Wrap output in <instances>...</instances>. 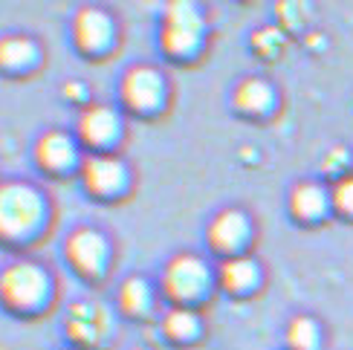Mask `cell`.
I'll list each match as a JSON object with an SVG mask.
<instances>
[{
	"label": "cell",
	"mask_w": 353,
	"mask_h": 350,
	"mask_svg": "<svg viewBox=\"0 0 353 350\" xmlns=\"http://www.w3.org/2000/svg\"><path fill=\"white\" fill-rule=\"evenodd\" d=\"M43 217V197L26 183L0 185V238H26Z\"/></svg>",
	"instance_id": "obj_1"
},
{
	"label": "cell",
	"mask_w": 353,
	"mask_h": 350,
	"mask_svg": "<svg viewBox=\"0 0 353 350\" xmlns=\"http://www.w3.org/2000/svg\"><path fill=\"white\" fill-rule=\"evenodd\" d=\"M50 293V275L32 260H18L0 272V298L14 310H32Z\"/></svg>",
	"instance_id": "obj_2"
},
{
	"label": "cell",
	"mask_w": 353,
	"mask_h": 350,
	"mask_svg": "<svg viewBox=\"0 0 353 350\" xmlns=\"http://www.w3.org/2000/svg\"><path fill=\"white\" fill-rule=\"evenodd\" d=\"M203 35V18L197 6L191 3H171L165 12V26H163V47L171 55H185L197 50Z\"/></svg>",
	"instance_id": "obj_3"
},
{
	"label": "cell",
	"mask_w": 353,
	"mask_h": 350,
	"mask_svg": "<svg viewBox=\"0 0 353 350\" xmlns=\"http://www.w3.org/2000/svg\"><path fill=\"white\" fill-rule=\"evenodd\" d=\"M209 284V267L194 255L174 258L165 269V287L174 298H194Z\"/></svg>",
	"instance_id": "obj_4"
},
{
	"label": "cell",
	"mask_w": 353,
	"mask_h": 350,
	"mask_svg": "<svg viewBox=\"0 0 353 350\" xmlns=\"http://www.w3.org/2000/svg\"><path fill=\"white\" fill-rule=\"evenodd\" d=\"M67 258L79 272L96 275L108 260V240L96 229H79L67 240Z\"/></svg>",
	"instance_id": "obj_5"
},
{
	"label": "cell",
	"mask_w": 353,
	"mask_h": 350,
	"mask_svg": "<svg viewBox=\"0 0 353 350\" xmlns=\"http://www.w3.org/2000/svg\"><path fill=\"white\" fill-rule=\"evenodd\" d=\"M122 96L130 107L137 110H151L163 99V79L151 67H134L122 81Z\"/></svg>",
	"instance_id": "obj_6"
},
{
	"label": "cell",
	"mask_w": 353,
	"mask_h": 350,
	"mask_svg": "<svg viewBox=\"0 0 353 350\" xmlns=\"http://www.w3.org/2000/svg\"><path fill=\"white\" fill-rule=\"evenodd\" d=\"M110 32H113L110 18L101 9H96V6L79 9L76 21H72V38H76V43L84 52L101 50L110 41Z\"/></svg>",
	"instance_id": "obj_7"
},
{
	"label": "cell",
	"mask_w": 353,
	"mask_h": 350,
	"mask_svg": "<svg viewBox=\"0 0 353 350\" xmlns=\"http://www.w3.org/2000/svg\"><path fill=\"white\" fill-rule=\"evenodd\" d=\"M84 185L96 194H113L125 185V165L113 156H90L81 168Z\"/></svg>",
	"instance_id": "obj_8"
},
{
	"label": "cell",
	"mask_w": 353,
	"mask_h": 350,
	"mask_svg": "<svg viewBox=\"0 0 353 350\" xmlns=\"http://www.w3.org/2000/svg\"><path fill=\"white\" fill-rule=\"evenodd\" d=\"M79 134L87 145H108L116 134H119V116L105 105H93L81 113Z\"/></svg>",
	"instance_id": "obj_9"
},
{
	"label": "cell",
	"mask_w": 353,
	"mask_h": 350,
	"mask_svg": "<svg viewBox=\"0 0 353 350\" xmlns=\"http://www.w3.org/2000/svg\"><path fill=\"white\" fill-rule=\"evenodd\" d=\"M35 159L50 168V171H61L67 168L72 159H76V145H72V139L67 134H61V130H50V134H43L35 145Z\"/></svg>",
	"instance_id": "obj_10"
},
{
	"label": "cell",
	"mask_w": 353,
	"mask_h": 350,
	"mask_svg": "<svg viewBox=\"0 0 353 350\" xmlns=\"http://www.w3.org/2000/svg\"><path fill=\"white\" fill-rule=\"evenodd\" d=\"M249 231V223L241 212H220L209 226V240L217 249H234Z\"/></svg>",
	"instance_id": "obj_11"
},
{
	"label": "cell",
	"mask_w": 353,
	"mask_h": 350,
	"mask_svg": "<svg viewBox=\"0 0 353 350\" xmlns=\"http://www.w3.org/2000/svg\"><path fill=\"white\" fill-rule=\"evenodd\" d=\"M38 58V47L32 38L26 35H6L0 38V67L6 70H21L29 67Z\"/></svg>",
	"instance_id": "obj_12"
},
{
	"label": "cell",
	"mask_w": 353,
	"mask_h": 350,
	"mask_svg": "<svg viewBox=\"0 0 353 350\" xmlns=\"http://www.w3.org/2000/svg\"><path fill=\"white\" fill-rule=\"evenodd\" d=\"M234 105L246 113H263L272 105V87L261 79H246L234 93Z\"/></svg>",
	"instance_id": "obj_13"
},
{
	"label": "cell",
	"mask_w": 353,
	"mask_h": 350,
	"mask_svg": "<svg viewBox=\"0 0 353 350\" xmlns=\"http://www.w3.org/2000/svg\"><path fill=\"white\" fill-rule=\"evenodd\" d=\"M220 278L229 289H249L258 281V267L249 258H229L220 269Z\"/></svg>",
	"instance_id": "obj_14"
},
{
	"label": "cell",
	"mask_w": 353,
	"mask_h": 350,
	"mask_svg": "<svg viewBox=\"0 0 353 350\" xmlns=\"http://www.w3.org/2000/svg\"><path fill=\"white\" fill-rule=\"evenodd\" d=\"M327 206V197L319 185H299L292 192V209L299 217H319Z\"/></svg>",
	"instance_id": "obj_15"
},
{
	"label": "cell",
	"mask_w": 353,
	"mask_h": 350,
	"mask_svg": "<svg viewBox=\"0 0 353 350\" xmlns=\"http://www.w3.org/2000/svg\"><path fill=\"white\" fill-rule=\"evenodd\" d=\"M119 301L128 313H142L151 304V289L142 278H128L119 289Z\"/></svg>",
	"instance_id": "obj_16"
},
{
	"label": "cell",
	"mask_w": 353,
	"mask_h": 350,
	"mask_svg": "<svg viewBox=\"0 0 353 350\" xmlns=\"http://www.w3.org/2000/svg\"><path fill=\"white\" fill-rule=\"evenodd\" d=\"M290 344L296 347V350H313L316 344H319V327H316V322L313 318H296V322L290 325Z\"/></svg>",
	"instance_id": "obj_17"
},
{
	"label": "cell",
	"mask_w": 353,
	"mask_h": 350,
	"mask_svg": "<svg viewBox=\"0 0 353 350\" xmlns=\"http://www.w3.org/2000/svg\"><path fill=\"white\" fill-rule=\"evenodd\" d=\"M197 327H200L197 316L191 313V310H185V307H176V310H171V313L165 316V330L171 333V336H176V339L194 336Z\"/></svg>",
	"instance_id": "obj_18"
},
{
	"label": "cell",
	"mask_w": 353,
	"mask_h": 350,
	"mask_svg": "<svg viewBox=\"0 0 353 350\" xmlns=\"http://www.w3.org/2000/svg\"><path fill=\"white\" fill-rule=\"evenodd\" d=\"M336 206H339L342 212H353V177L350 180H342L339 185H336Z\"/></svg>",
	"instance_id": "obj_19"
},
{
	"label": "cell",
	"mask_w": 353,
	"mask_h": 350,
	"mask_svg": "<svg viewBox=\"0 0 353 350\" xmlns=\"http://www.w3.org/2000/svg\"><path fill=\"white\" fill-rule=\"evenodd\" d=\"M252 41H255V47L261 52H275L278 43H281V35H278V29H261Z\"/></svg>",
	"instance_id": "obj_20"
},
{
	"label": "cell",
	"mask_w": 353,
	"mask_h": 350,
	"mask_svg": "<svg viewBox=\"0 0 353 350\" xmlns=\"http://www.w3.org/2000/svg\"><path fill=\"white\" fill-rule=\"evenodd\" d=\"M64 93H67L70 99H81V96H84V87H81L79 81H70V84L64 87Z\"/></svg>",
	"instance_id": "obj_21"
}]
</instances>
